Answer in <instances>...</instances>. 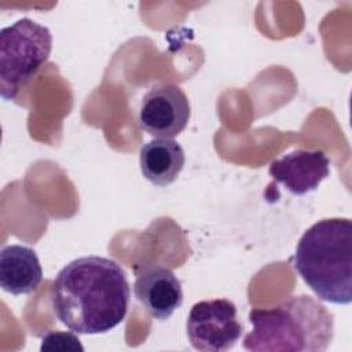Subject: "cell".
Masks as SVG:
<instances>
[{
	"label": "cell",
	"mask_w": 352,
	"mask_h": 352,
	"mask_svg": "<svg viewBox=\"0 0 352 352\" xmlns=\"http://www.w3.org/2000/svg\"><path fill=\"white\" fill-rule=\"evenodd\" d=\"M330 173V160L322 150L298 148L270 165L271 177L294 195L314 191Z\"/></svg>",
	"instance_id": "cell-7"
},
{
	"label": "cell",
	"mask_w": 352,
	"mask_h": 352,
	"mask_svg": "<svg viewBox=\"0 0 352 352\" xmlns=\"http://www.w3.org/2000/svg\"><path fill=\"white\" fill-rule=\"evenodd\" d=\"M248 351L324 352L334 334L333 315L315 298L301 294L267 309H252Z\"/></svg>",
	"instance_id": "cell-3"
},
{
	"label": "cell",
	"mask_w": 352,
	"mask_h": 352,
	"mask_svg": "<svg viewBox=\"0 0 352 352\" xmlns=\"http://www.w3.org/2000/svg\"><path fill=\"white\" fill-rule=\"evenodd\" d=\"M190 114L188 98L179 85L157 82L143 95L138 120L148 135L172 139L184 131Z\"/></svg>",
	"instance_id": "cell-6"
},
{
	"label": "cell",
	"mask_w": 352,
	"mask_h": 352,
	"mask_svg": "<svg viewBox=\"0 0 352 352\" xmlns=\"http://www.w3.org/2000/svg\"><path fill=\"white\" fill-rule=\"evenodd\" d=\"M52 50L48 28L22 18L0 32V94L14 99L19 89L47 62Z\"/></svg>",
	"instance_id": "cell-4"
},
{
	"label": "cell",
	"mask_w": 352,
	"mask_h": 352,
	"mask_svg": "<svg viewBox=\"0 0 352 352\" xmlns=\"http://www.w3.org/2000/svg\"><path fill=\"white\" fill-rule=\"evenodd\" d=\"M129 298L125 271L102 256H85L66 264L51 290L56 318L77 334H100L117 327L126 315Z\"/></svg>",
	"instance_id": "cell-1"
},
{
	"label": "cell",
	"mask_w": 352,
	"mask_h": 352,
	"mask_svg": "<svg viewBox=\"0 0 352 352\" xmlns=\"http://www.w3.org/2000/svg\"><path fill=\"white\" fill-rule=\"evenodd\" d=\"M243 331L236 307L226 298L195 302L187 318V336L194 349L226 352L235 346Z\"/></svg>",
	"instance_id": "cell-5"
},
{
	"label": "cell",
	"mask_w": 352,
	"mask_h": 352,
	"mask_svg": "<svg viewBox=\"0 0 352 352\" xmlns=\"http://www.w3.org/2000/svg\"><path fill=\"white\" fill-rule=\"evenodd\" d=\"M133 293L146 312L158 320L168 319L183 302L179 278L164 265H147L138 272Z\"/></svg>",
	"instance_id": "cell-8"
},
{
	"label": "cell",
	"mask_w": 352,
	"mask_h": 352,
	"mask_svg": "<svg viewBox=\"0 0 352 352\" xmlns=\"http://www.w3.org/2000/svg\"><path fill=\"white\" fill-rule=\"evenodd\" d=\"M40 351H84L77 336L66 331H50L41 338Z\"/></svg>",
	"instance_id": "cell-11"
},
{
	"label": "cell",
	"mask_w": 352,
	"mask_h": 352,
	"mask_svg": "<svg viewBox=\"0 0 352 352\" xmlns=\"http://www.w3.org/2000/svg\"><path fill=\"white\" fill-rule=\"evenodd\" d=\"M140 170L143 176L155 186H168L176 180L184 166V151L182 146L166 138H157L140 148Z\"/></svg>",
	"instance_id": "cell-10"
},
{
	"label": "cell",
	"mask_w": 352,
	"mask_h": 352,
	"mask_svg": "<svg viewBox=\"0 0 352 352\" xmlns=\"http://www.w3.org/2000/svg\"><path fill=\"white\" fill-rule=\"evenodd\" d=\"M293 265L309 289L323 301H352V221L323 219L300 238Z\"/></svg>",
	"instance_id": "cell-2"
},
{
	"label": "cell",
	"mask_w": 352,
	"mask_h": 352,
	"mask_svg": "<svg viewBox=\"0 0 352 352\" xmlns=\"http://www.w3.org/2000/svg\"><path fill=\"white\" fill-rule=\"evenodd\" d=\"M43 279V268L36 252L22 245L4 246L0 252V286L21 296L33 293Z\"/></svg>",
	"instance_id": "cell-9"
}]
</instances>
